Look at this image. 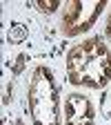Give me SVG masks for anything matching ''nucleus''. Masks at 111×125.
Instances as JSON below:
<instances>
[{
    "label": "nucleus",
    "instance_id": "nucleus-2",
    "mask_svg": "<svg viewBox=\"0 0 111 125\" xmlns=\"http://www.w3.org/2000/svg\"><path fill=\"white\" fill-rule=\"evenodd\" d=\"M27 107L34 125H60V94L47 65H36L29 76Z\"/></svg>",
    "mask_w": 111,
    "mask_h": 125
},
{
    "label": "nucleus",
    "instance_id": "nucleus-4",
    "mask_svg": "<svg viewBox=\"0 0 111 125\" xmlns=\"http://www.w3.org/2000/svg\"><path fill=\"white\" fill-rule=\"evenodd\" d=\"M62 123L65 125H96V107L82 92H71L62 101Z\"/></svg>",
    "mask_w": 111,
    "mask_h": 125
},
{
    "label": "nucleus",
    "instance_id": "nucleus-1",
    "mask_svg": "<svg viewBox=\"0 0 111 125\" xmlns=\"http://www.w3.org/2000/svg\"><path fill=\"white\" fill-rule=\"evenodd\" d=\"M65 67L73 87L102 89L111 81V49L98 36L85 38L67 52Z\"/></svg>",
    "mask_w": 111,
    "mask_h": 125
},
{
    "label": "nucleus",
    "instance_id": "nucleus-7",
    "mask_svg": "<svg viewBox=\"0 0 111 125\" xmlns=\"http://www.w3.org/2000/svg\"><path fill=\"white\" fill-rule=\"evenodd\" d=\"M104 34L111 40V7H109V16H107V25H104Z\"/></svg>",
    "mask_w": 111,
    "mask_h": 125
},
{
    "label": "nucleus",
    "instance_id": "nucleus-6",
    "mask_svg": "<svg viewBox=\"0 0 111 125\" xmlns=\"http://www.w3.org/2000/svg\"><path fill=\"white\" fill-rule=\"evenodd\" d=\"M34 2H36V9L42 13H53L60 9V0H34Z\"/></svg>",
    "mask_w": 111,
    "mask_h": 125
},
{
    "label": "nucleus",
    "instance_id": "nucleus-8",
    "mask_svg": "<svg viewBox=\"0 0 111 125\" xmlns=\"http://www.w3.org/2000/svg\"><path fill=\"white\" fill-rule=\"evenodd\" d=\"M16 125H22V123H16Z\"/></svg>",
    "mask_w": 111,
    "mask_h": 125
},
{
    "label": "nucleus",
    "instance_id": "nucleus-5",
    "mask_svg": "<svg viewBox=\"0 0 111 125\" xmlns=\"http://www.w3.org/2000/svg\"><path fill=\"white\" fill-rule=\"evenodd\" d=\"M7 38H9V42H22L27 38V27L20 22H13L7 31Z\"/></svg>",
    "mask_w": 111,
    "mask_h": 125
},
{
    "label": "nucleus",
    "instance_id": "nucleus-3",
    "mask_svg": "<svg viewBox=\"0 0 111 125\" xmlns=\"http://www.w3.org/2000/svg\"><path fill=\"white\" fill-rule=\"evenodd\" d=\"M109 0H69L62 7L60 34L65 38H78L98 22Z\"/></svg>",
    "mask_w": 111,
    "mask_h": 125
}]
</instances>
